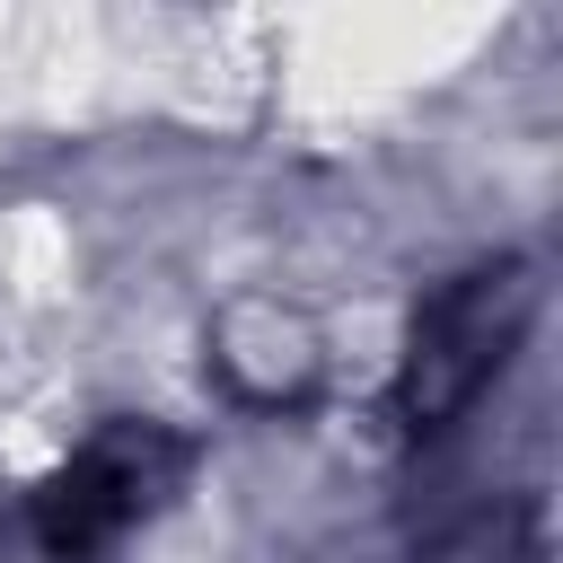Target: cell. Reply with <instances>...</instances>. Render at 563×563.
I'll list each match as a JSON object with an SVG mask.
<instances>
[{
    "label": "cell",
    "instance_id": "obj_1",
    "mask_svg": "<svg viewBox=\"0 0 563 563\" xmlns=\"http://www.w3.org/2000/svg\"><path fill=\"white\" fill-rule=\"evenodd\" d=\"M528 308H537L528 264H475V273H457V282L422 308V325H413V343H405L396 431H405V440L449 431V422L493 387V369L510 361V343L528 334Z\"/></svg>",
    "mask_w": 563,
    "mask_h": 563
},
{
    "label": "cell",
    "instance_id": "obj_2",
    "mask_svg": "<svg viewBox=\"0 0 563 563\" xmlns=\"http://www.w3.org/2000/svg\"><path fill=\"white\" fill-rule=\"evenodd\" d=\"M176 475H185V440H176V431H158V422H106V431L35 493L26 528H35L44 563H88V554L123 545V537L158 510V493H167Z\"/></svg>",
    "mask_w": 563,
    "mask_h": 563
},
{
    "label": "cell",
    "instance_id": "obj_3",
    "mask_svg": "<svg viewBox=\"0 0 563 563\" xmlns=\"http://www.w3.org/2000/svg\"><path fill=\"white\" fill-rule=\"evenodd\" d=\"M220 343H229V352H220V369L238 378V396L282 405V396H299V387H308V334H299L282 308H238Z\"/></svg>",
    "mask_w": 563,
    "mask_h": 563
}]
</instances>
